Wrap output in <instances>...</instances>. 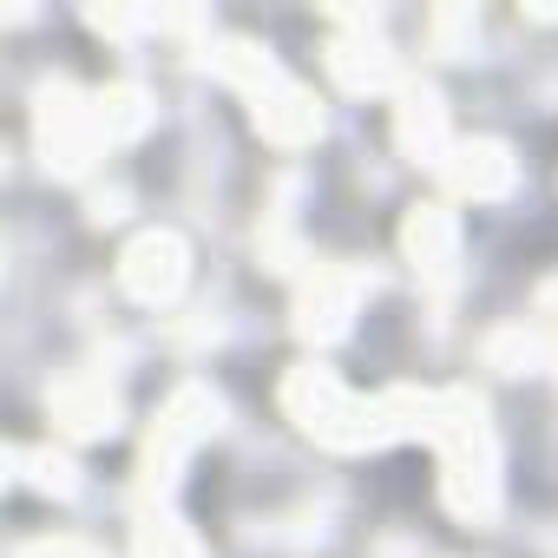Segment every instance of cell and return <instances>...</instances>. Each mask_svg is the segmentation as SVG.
Returning <instances> with one entry per match:
<instances>
[{"mask_svg": "<svg viewBox=\"0 0 558 558\" xmlns=\"http://www.w3.org/2000/svg\"><path fill=\"white\" fill-rule=\"evenodd\" d=\"M434 447H440V493H447V506L460 519L486 525L499 512V447H493L486 401L473 388H440Z\"/></svg>", "mask_w": 558, "mask_h": 558, "instance_id": "obj_1", "label": "cell"}, {"mask_svg": "<svg viewBox=\"0 0 558 558\" xmlns=\"http://www.w3.org/2000/svg\"><path fill=\"white\" fill-rule=\"evenodd\" d=\"M283 408H290V421H296L303 434H316L323 447H342V453L375 447V401L349 395V388H342L329 368H316V362L290 368V381H283Z\"/></svg>", "mask_w": 558, "mask_h": 558, "instance_id": "obj_2", "label": "cell"}, {"mask_svg": "<svg viewBox=\"0 0 558 558\" xmlns=\"http://www.w3.org/2000/svg\"><path fill=\"white\" fill-rule=\"evenodd\" d=\"M210 434H217V395H210L204 381H184V388L165 401V414H158V427H151V440H145V460H138V506H151V493L165 499L171 480H178V460H184L197 440H210Z\"/></svg>", "mask_w": 558, "mask_h": 558, "instance_id": "obj_3", "label": "cell"}, {"mask_svg": "<svg viewBox=\"0 0 558 558\" xmlns=\"http://www.w3.org/2000/svg\"><path fill=\"white\" fill-rule=\"evenodd\" d=\"M34 125H40L47 171H60V178H80V171L106 151L99 99H86V93H80V86H66V80L40 86V99H34Z\"/></svg>", "mask_w": 558, "mask_h": 558, "instance_id": "obj_4", "label": "cell"}, {"mask_svg": "<svg viewBox=\"0 0 558 558\" xmlns=\"http://www.w3.org/2000/svg\"><path fill=\"white\" fill-rule=\"evenodd\" d=\"M119 283H125V296L145 303V310L178 303L184 283H191V250H184V236H171V230H145V236H132L125 256H119Z\"/></svg>", "mask_w": 558, "mask_h": 558, "instance_id": "obj_5", "label": "cell"}, {"mask_svg": "<svg viewBox=\"0 0 558 558\" xmlns=\"http://www.w3.org/2000/svg\"><path fill=\"white\" fill-rule=\"evenodd\" d=\"M362 296H368V276H362V269H349V263H323L310 283H303V296H296V336L316 342V349L342 342L349 323H355V303H362Z\"/></svg>", "mask_w": 558, "mask_h": 558, "instance_id": "obj_6", "label": "cell"}, {"mask_svg": "<svg viewBox=\"0 0 558 558\" xmlns=\"http://www.w3.org/2000/svg\"><path fill=\"white\" fill-rule=\"evenodd\" d=\"M47 414L73 434V440H106L119 434V395L106 388V375H60L47 388Z\"/></svg>", "mask_w": 558, "mask_h": 558, "instance_id": "obj_7", "label": "cell"}, {"mask_svg": "<svg viewBox=\"0 0 558 558\" xmlns=\"http://www.w3.org/2000/svg\"><path fill=\"white\" fill-rule=\"evenodd\" d=\"M395 138L414 165H447L453 158V132H447V106L434 86H401V106H395Z\"/></svg>", "mask_w": 558, "mask_h": 558, "instance_id": "obj_8", "label": "cell"}, {"mask_svg": "<svg viewBox=\"0 0 558 558\" xmlns=\"http://www.w3.org/2000/svg\"><path fill=\"white\" fill-rule=\"evenodd\" d=\"M250 119H256V132H263L269 145H283V151H296V145H310V138L323 132V106H316L296 80H276L269 93H256V99H250Z\"/></svg>", "mask_w": 558, "mask_h": 558, "instance_id": "obj_9", "label": "cell"}, {"mask_svg": "<svg viewBox=\"0 0 558 558\" xmlns=\"http://www.w3.org/2000/svg\"><path fill=\"white\" fill-rule=\"evenodd\" d=\"M401 250H408V263L427 276V283H447L453 263H460V223H453V210L447 204H414L408 223H401Z\"/></svg>", "mask_w": 558, "mask_h": 558, "instance_id": "obj_10", "label": "cell"}, {"mask_svg": "<svg viewBox=\"0 0 558 558\" xmlns=\"http://www.w3.org/2000/svg\"><path fill=\"white\" fill-rule=\"evenodd\" d=\"M440 171H447V184H453L460 197H473V204H493V197L512 191V151H506L499 138L453 145V158H447Z\"/></svg>", "mask_w": 558, "mask_h": 558, "instance_id": "obj_11", "label": "cell"}, {"mask_svg": "<svg viewBox=\"0 0 558 558\" xmlns=\"http://www.w3.org/2000/svg\"><path fill=\"white\" fill-rule=\"evenodd\" d=\"M329 73H336V86H349V93H388V86H395V53H388V40H375V34L362 27V34H342V40L329 47Z\"/></svg>", "mask_w": 558, "mask_h": 558, "instance_id": "obj_12", "label": "cell"}, {"mask_svg": "<svg viewBox=\"0 0 558 558\" xmlns=\"http://www.w3.org/2000/svg\"><path fill=\"white\" fill-rule=\"evenodd\" d=\"M486 362H493L499 375H538V368L558 362V342H545L538 329H499V336L486 342Z\"/></svg>", "mask_w": 558, "mask_h": 558, "instance_id": "obj_13", "label": "cell"}, {"mask_svg": "<svg viewBox=\"0 0 558 558\" xmlns=\"http://www.w3.org/2000/svg\"><path fill=\"white\" fill-rule=\"evenodd\" d=\"M93 99H99L106 145H112V138H138V132L151 125V99H145V86H132V80H119V86H106V93H93Z\"/></svg>", "mask_w": 558, "mask_h": 558, "instance_id": "obj_14", "label": "cell"}, {"mask_svg": "<svg viewBox=\"0 0 558 558\" xmlns=\"http://www.w3.org/2000/svg\"><path fill=\"white\" fill-rule=\"evenodd\" d=\"M8 466L27 480V486H40V493H53V499H73L80 493V466L66 460V453H34V447H8Z\"/></svg>", "mask_w": 558, "mask_h": 558, "instance_id": "obj_15", "label": "cell"}, {"mask_svg": "<svg viewBox=\"0 0 558 558\" xmlns=\"http://www.w3.org/2000/svg\"><path fill=\"white\" fill-rule=\"evenodd\" d=\"M138 558H210L204 545H197V532L191 525H178L171 512H138Z\"/></svg>", "mask_w": 558, "mask_h": 558, "instance_id": "obj_16", "label": "cell"}, {"mask_svg": "<svg viewBox=\"0 0 558 558\" xmlns=\"http://www.w3.org/2000/svg\"><path fill=\"white\" fill-rule=\"evenodd\" d=\"M473 40H480V21H473L466 8H440V14H434V47H440L447 60L473 53Z\"/></svg>", "mask_w": 558, "mask_h": 558, "instance_id": "obj_17", "label": "cell"}, {"mask_svg": "<svg viewBox=\"0 0 558 558\" xmlns=\"http://www.w3.org/2000/svg\"><path fill=\"white\" fill-rule=\"evenodd\" d=\"M14 558H106V551L86 545V538H66V532H60V538H34V545H21Z\"/></svg>", "mask_w": 558, "mask_h": 558, "instance_id": "obj_18", "label": "cell"}, {"mask_svg": "<svg viewBox=\"0 0 558 558\" xmlns=\"http://www.w3.org/2000/svg\"><path fill=\"white\" fill-rule=\"evenodd\" d=\"M99 34H138V27H151V14H119V8H93L86 14Z\"/></svg>", "mask_w": 558, "mask_h": 558, "instance_id": "obj_19", "label": "cell"}, {"mask_svg": "<svg viewBox=\"0 0 558 558\" xmlns=\"http://www.w3.org/2000/svg\"><path fill=\"white\" fill-rule=\"evenodd\" d=\"M112 217H125V191H99L93 197V223H112Z\"/></svg>", "mask_w": 558, "mask_h": 558, "instance_id": "obj_20", "label": "cell"}, {"mask_svg": "<svg viewBox=\"0 0 558 558\" xmlns=\"http://www.w3.org/2000/svg\"><path fill=\"white\" fill-rule=\"evenodd\" d=\"M538 310H545V316H558V283H545V290H538Z\"/></svg>", "mask_w": 558, "mask_h": 558, "instance_id": "obj_21", "label": "cell"}]
</instances>
